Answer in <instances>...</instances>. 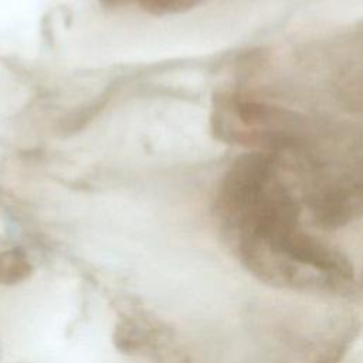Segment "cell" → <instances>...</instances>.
<instances>
[{
  "label": "cell",
  "mask_w": 363,
  "mask_h": 363,
  "mask_svg": "<svg viewBox=\"0 0 363 363\" xmlns=\"http://www.w3.org/2000/svg\"><path fill=\"white\" fill-rule=\"evenodd\" d=\"M217 213L241 264L258 279L294 291L353 289L352 264L302 228L299 207L277 179L269 153H245L231 164L218 190Z\"/></svg>",
  "instance_id": "6da1fadb"
},
{
  "label": "cell",
  "mask_w": 363,
  "mask_h": 363,
  "mask_svg": "<svg viewBox=\"0 0 363 363\" xmlns=\"http://www.w3.org/2000/svg\"><path fill=\"white\" fill-rule=\"evenodd\" d=\"M213 128L220 139L231 143L288 147L298 139L301 119L292 111L242 92H221L214 98Z\"/></svg>",
  "instance_id": "7a4b0ae2"
},
{
  "label": "cell",
  "mask_w": 363,
  "mask_h": 363,
  "mask_svg": "<svg viewBox=\"0 0 363 363\" xmlns=\"http://www.w3.org/2000/svg\"><path fill=\"white\" fill-rule=\"evenodd\" d=\"M108 7H123L135 4L153 16H169L187 11L204 0H99Z\"/></svg>",
  "instance_id": "3957f363"
},
{
  "label": "cell",
  "mask_w": 363,
  "mask_h": 363,
  "mask_svg": "<svg viewBox=\"0 0 363 363\" xmlns=\"http://www.w3.org/2000/svg\"><path fill=\"white\" fill-rule=\"evenodd\" d=\"M31 264L20 250H10L0 254V284L16 285L30 277Z\"/></svg>",
  "instance_id": "277c9868"
}]
</instances>
